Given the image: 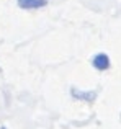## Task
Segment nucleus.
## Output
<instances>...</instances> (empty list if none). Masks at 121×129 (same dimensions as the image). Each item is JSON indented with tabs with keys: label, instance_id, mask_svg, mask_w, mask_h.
<instances>
[{
	"label": "nucleus",
	"instance_id": "f257e3e1",
	"mask_svg": "<svg viewBox=\"0 0 121 129\" xmlns=\"http://www.w3.org/2000/svg\"><path fill=\"white\" fill-rule=\"evenodd\" d=\"M92 64H93V67H95L97 70L103 72V70H108L110 69V64H111V62H110L108 54L100 52V54H97V56L92 59Z\"/></svg>",
	"mask_w": 121,
	"mask_h": 129
},
{
	"label": "nucleus",
	"instance_id": "f03ea898",
	"mask_svg": "<svg viewBox=\"0 0 121 129\" xmlns=\"http://www.w3.org/2000/svg\"><path fill=\"white\" fill-rule=\"evenodd\" d=\"M48 5V0H18V7L23 10H36Z\"/></svg>",
	"mask_w": 121,
	"mask_h": 129
},
{
	"label": "nucleus",
	"instance_id": "7ed1b4c3",
	"mask_svg": "<svg viewBox=\"0 0 121 129\" xmlns=\"http://www.w3.org/2000/svg\"><path fill=\"white\" fill-rule=\"evenodd\" d=\"M0 129H7V127H0Z\"/></svg>",
	"mask_w": 121,
	"mask_h": 129
}]
</instances>
